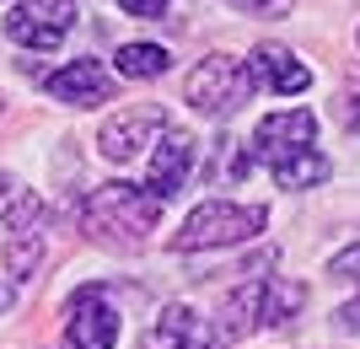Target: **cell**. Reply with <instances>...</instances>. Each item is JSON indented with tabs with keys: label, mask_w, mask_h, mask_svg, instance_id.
Returning <instances> with one entry per match:
<instances>
[{
	"label": "cell",
	"mask_w": 360,
	"mask_h": 349,
	"mask_svg": "<svg viewBox=\"0 0 360 349\" xmlns=\"http://www.w3.org/2000/svg\"><path fill=\"white\" fill-rule=\"evenodd\" d=\"M156 220H162V199H150L135 183H103L81 204V226L108 242H146V231H156Z\"/></svg>",
	"instance_id": "obj_1"
},
{
	"label": "cell",
	"mask_w": 360,
	"mask_h": 349,
	"mask_svg": "<svg viewBox=\"0 0 360 349\" xmlns=\"http://www.w3.org/2000/svg\"><path fill=\"white\" fill-rule=\"evenodd\" d=\"M264 220H269V210H264V204H226V199H210V204H199V210L178 226L172 247H178V253L237 247V242H253L258 231H264Z\"/></svg>",
	"instance_id": "obj_2"
},
{
	"label": "cell",
	"mask_w": 360,
	"mask_h": 349,
	"mask_svg": "<svg viewBox=\"0 0 360 349\" xmlns=\"http://www.w3.org/2000/svg\"><path fill=\"white\" fill-rule=\"evenodd\" d=\"M253 70L248 60H231V54H210L188 70V86H183V103L205 113V119H231L248 97H253Z\"/></svg>",
	"instance_id": "obj_3"
},
{
	"label": "cell",
	"mask_w": 360,
	"mask_h": 349,
	"mask_svg": "<svg viewBox=\"0 0 360 349\" xmlns=\"http://www.w3.org/2000/svg\"><path fill=\"white\" fill-rule=\"evenodd\" d=\"M75 27V0H16L6 11V38L22 48H60Z\"/></svg>",
	"instance_id": "obj_4"
},
{
	"label": "cell",
	"mask_w": 360,
	"mask_h": 349,
	"mask_svg": "<svg viewBox=\"0 0 360 349\" xmlns=\"http://www.w3.org/2000/svg\"><path fill=\"white\" fill-rule=\"evenodd\" d=\"M65 344L70 349H113L119 344V312L103 285H81L65 306Z\"/></svg>",
	"instance_id": "obj_5"
},
{
	"label": "cell",
	"mask_w": 360,
	"mask_h": 349,
	"mask_svg": "<svg viewBox=\"0 0 360 349\" xmlns=\"http://www.w3.org/2000/svg\"><path fill=\"white\" fill-rule=\"evenodd\" d=\"M312 140H317V113H307V107H285V113L258 119L248 156H253V162H269V167H280V162H290V156L312 151Z\"/></svg>",
	"instance_id": "obj_6"
},
{
	"label": "cell",
	"mask_w": 360,
	"mask_h": 349,
	"mask_svg": "<svg viewBox=\"0 0 360 349\" xmlns=\"http://www.w3.org/2000/svg\"><path fill=\"white\" fill-rule=\"evenodd\" d=\"M194 135H183V129H167L156 140V151H150V167H146V194L150 199H178L188 188V172H194Z\"/></svg>",
	"instance_id": "obj_7"
},
{
	"label": "cell",
	"mask_w": 360,
	"mask_h": 349,
	"mask_svg": "<svg viewBox=\"0 0 360 349\" xmlns=\"http://www.w3.org/2000/svg\"><path fill=\"white\" fill-rule=\"evenodd\" d=\"M162 129H167V113H162V107H124V113H113V119L103 124L97 145H103L108 162H135V156L146 151Z\"/></svg>",
	"instance_id": "obj_8"
},
{
	"label": "cell",
	"mask_w": 360,
	"mask_h": 349,
	"mask_svg": "<svg viewBox=\"0 0 360 349\" xmlns=\"http://www.w3.org/2000/svg\"><path fill=\"white\" fill-rule=\"evenodd\" d=\"M248 70H253V86L274 91V97H301V91L312 86V70H307L285 44H258Z\"/></svg>",
	"instance_id": "obj_9"
},
{
	"label": "cell",
	"mask_w": 360,
	"mask_h": 349,
	"mask_svg": "<svg viewBox=\"0 0 360 349\" xmlns=\"http://www.w3.org/2000/svg\"><path fill=\"white\" fill-rule=\"evenodd\" d=\"M44 86H49L54 103H70V107H97V103L113 97V76L103 70V60H70L65 70H54Z\"/></svg>",
	"instance_id": "obj_10"
},
{
	"label": "cell",
	"mask_w": 360,
	"mask_h": 349,
	"mask_svg": "<svg viewBox=\"0 0 360 349\" xmlns=\"http://www.w3.org/2000/svg\"><path fill=\"white\" fill-rule=\"evenodd\" d=\"M146 349H210V328H205V317H199L194 306L172 301V306H162Z\"/></svg>",
	"instance_id": "obj_11"
},
{
	"label": "cell",
	"mask_w": 360,
	"mask_h": 349,
	"mask_svg": "<svg viewBox=\"0 0 360 349\" xmlns=\"http://www.w3.org/2000/svg\"><path fill=\"white\" fill-rule=\"evenodd\" d=\"M264 301H269V279H264V274L248 279V285H237L231 296H226L221 334L226 338H242V334H253V328H264Z\"/></svg>",
	"instance_id": "obj_12"
},
{
	"label": "cell",
	"mask_w": 360,
	"mask_h": 349,
	"mask_svg": "<svg viewBox=\"0 0 360 349\" xmlns=\"http://www.w3.org/2000/svg\"><path fill=\"white\" fill-rule=\"evenodd\" d=\"M113 65H119L124 81H156V76H167L172 54H167L162 44H124L119 54H113Z\"/></svg>",
	"instance_id": "obj_13"
},
{
	"label": "cell",
	"mask_w": 360,
	"mask_h": 349,
	"mask_svg": "<svg viewBox=\"0 0 360 349\" xmlns=\"http://www.w3.org/2000/svg\"><path fill=\"white\" fill-rule=\"evenodd\" d=\"M269 172H274L280 188H317V183L328 178V162L317 151H301V156H290V162H280V167H269Z\"/></svg>",
	"instance_id": "obj_14"
},
{
	"label": "cell",
	"mask_w": 360,
	"mask_h": 349,
	"mask_svg": "<svg viewBox=\"0 0 360 349\" xmlns=\"http://www.w3.org/2000/svg\"><path fill=\"white\" fill-rule=\"evenodd\" d=\"M38 253H44V231H22V237L6 242V269H11L16 279H27V274L38 269Z\"/></svg>",
	"instance_id": "obj_15"
},
{
	"label": "cell",
	"mask_w": 360,
	"mask_h": 349,
	"mask_svg": "<svg viewBox=\"0 0 360 349\" xmlns=\"http://www.w3.org/2000/svg\"><path fill=\"white\" fill-rule=\"evenodd\" d=\"M333 113H339V124H345L349 135H360V70L345 81V91H339V107H333Z\"/></svg>",
	"instance_id": "obj_16"
},
{
	"label": "cell",
	"mask_w": 360,
	"mask_h": 349,
	"mask_svg": "<svg viewBox=\"0 0 360 349\" xmlns=\"http://www.w3.org/2000/svg\"><path fill=\"white\" fill-rule=\"evenodd\" d=\"M328 274H339V279H360V242H355V247H345V253H333Z\"/></svg>",
	"instance_id": "obj_17"
},
{
	"label": "cell",
	"mask_w": 360,
	"mask_h": 349,
	"mask_svg": "<svg viewBox=\"0 0 360 349\" xmlns=\"http://www.w3.org/2000/svg\"><path fill=\"white\" fill-rule=\"evenodd\" d=\"M124 11L129 16H146V22H156V16H167V6H172V0H119Z\"/></svg>",
	"instance_id": "obj_18"
},
{
	"label": "cell",
	"mask_w": 360,
	"mask_h": 349,
	"mask_svg": "<svg viewBox=\"0 0 360 349\" xmlns=\"http://www.w3.org/2000/svg\"><path fill=\"white\" fill-rule=\"evenodd\" d=\"M333 322H339V334H360V296L349 306H339V312H333Z\"/></svg>",
	"instance_id": "obj_19"
},
{
	"label": "cell",
	"mask_w": 360,
	"mask_h": 349,
	"mask_svg": "<svg viewBox=\"0 0 360 349\" xmlns=\"http://www.w3.org/2000/svg\"><path fill=\"white\" fill-rule=\"evenodd\" d=\"M231 6H237V11H264L269 0H231Z\"/></svg>",
	"instance_id": "obj_20"
},
{
	"label": "cell",
	"mask_w": 360,
	"mask_h": 349,
	"mask_svg": "<svg viewBox=\"0 0 360 349\" xmlns=\"http://www.w3.org/2000/svg\"><path fill=\"white\" fill-rule=\"evenodd\" d=\"M11 301H16V290H11V285H0V312H6Z\"/></svg>",
	"instance_id": "obj_21"
},
{
	"label": "cell",
	"mask_w": 360,
	"mask_h": 349,
	"mask_svg": "<svg viewBox=\"0 0 360 349\" xmlns=\"http://www.w3.org/2000/svg\"><path fill=\"white\" fill-rule=\"evenodd\" d=\"M11 194H16V183L6 178V172H0V199H11Z\"/></svg>",
	"instance_id": "obj_22"
},
{
	"label": "cell",
	"mask_w": 360,
	"mask_h": 349,
	"mask_svg": "<svg viewBox=\"0 0 360 349\" xmlns=\"http://www.w3.org/2000/svg\"><path fill=\"white\" fill-rule=\"evenodd\" d=\"M0 113H6V103H0Z\"/></svg>",
	"instance_id": "obj_23"
}]
</instances>
